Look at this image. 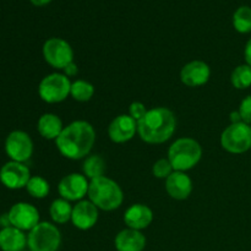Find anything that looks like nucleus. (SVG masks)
Wrapping results in <instances>:
<instances>
[{
  "label": "nucleus",
  "mask_w": 251,
  "mask_h": 251,
  "mask_svg": "<svg viewBox=\"0 0 251 251\" xmlns=\"http://www.w3.org/2000/svg\"><path fill=\"white\" fill-rule=\"evenodd\" d=\"M11 227V222H10V217L9 213H2L0 215V228H7Z\"/></svg>",
  "instance_id": "32"
},
{
  "label": "nucleus",
  "mask_w": 251,
  "mask_h": 251,
  "mask_svg": "<svg viewBox=\"0 0 251 251\" xmlns=\"http://www.w3.org/2000/svg\"><path fill=\"white\" fill-rule=\"evenodd\" d=\"M82 171L83 176L87 179H90V180L100 178V176H104L105 172L104 159L100 156H98V154H92V156L87 157L85 162H83Z\"/></svg>",
  "instance_id": "22"
},
{
  "label": "nucleus",
  "mask_w": 251,
  "mask_h": 251,
  "mask_svg": "<svg viewBox=\"0 0 251 251\" xmlns=\"http://www.w3.org/2000/svg\"><path fill=\"white\" fill-rule=\"evenodd\" d=\"M147 108L146 105L144 104V103L141 102H132L131 104H130V108H129V115L132 118V119H135L136 122H139V120H141L142 118L145 117V114L147 113Z\"/></svg>",
  "instance_id": "29"
},
{
  "label": "nucleus",
  "mask_w": 251,
  "mask_h": 251,
  "mask_svg": "<svg viewBox=\"0 0 251 251\" xmlns=\"http://www.w3.org/2000/svg\"><path fill=\"white\" fill-rule=\"evenodd\" d=\"M5 152L11 161L25 163L33 153V142L27 132L15 130L5 140Z\"/></svg>",
  "instance_id": "9"
},
{
  "label": "nucleus",
  "mask_w": 251,
  "mask_h": 251,
  "mask_svg": "<svg viewBox=\"0 0 251 251\" xmlns=\"http://www.w3.org/2000/svg\"><path fill=\"white\" fill-rule=\"evenodd\" d=\"M29 1L33 5H36V6H46V5H48L51 0H29Z\"/></svg>",
  "instance_id": "34"
},
{
  "label": "nucleus",
  "mask_w": 251,
  "mask_h": 251,
  "mask_svg": "<svg viewBox=\"0 0 251 251\" xmlns=\"http://www.w3.org/2000/svg\"><path fill=\"white\" fill-rule=\"evenodd\" d=\"M24 251H29V250H24Z\"/></svg>",
  "instance_id": "35"
},
{
  "label": "nucleus",
  "mask_w": 251,
  "mask_h": 251,
  "mask_svg": "<svg viewBox=\"0 0 251 251\" xmlns=\"http://www.w3.org/2000/svg\"><path fill=\"white\" fill-rule=\"evenodd\" d=\"M137 132V122L130 115L122 114L112 120L108 126L109 139L115 144L130 141Z\"/></svg>",
  "instance_id": "13"
},
{
  "label": "nucleus",
  "mask_w": 251,
  "mask_h": 251,
  "mask_svg": "<svg viewBox=\"0 0 251 251\" xmlns=\"http://www.w3.org/2000/svg\"><path fill=\"white\" fill-rule=\"evenodd\" d=\"M210 66L202 60H193L183 66L180 71V80L188 87H200L210 80Z\"/></svg>",
  "instance_id": "14"
},
{
  "label": "nucleus",
  "mask_w": 251,
  "mask_h": 251,
  "mask_svg": "<svg viewBox=\"0 0 251 251\" xmlns=\"http://www.w3.org/2000/svg\"><path fill=\"white\" fill-rule=\"evenodd\" d=\"M90 181L83 174L71 173L65 176L58 185L59 195L68 201H81L88 193Z\"/></svg>",
  "instance_id": "12"
},
{
  "label": "nucleus",
  "mask_w": 251,
  "mask_h": 251,
  "mask_svg": "<svg viewBox=\"0 0 251 251\" xmlns=\"http://www.w3.org/2000/svg\"><path fill=\"white\" fill-rule=\"evenodd\" d=\"M73 206L70 205V201L65 199H56L51 202L49 207V213H50L51 220L58 225H65L69 221H71V215H73Z\"/></svg>",
  "instance_id": "21"
},
{
  "label": "nucleus",
  "mask_w": 251,
  "mask_h": 251,
  "mask_svg": "<svg viewBox=\"0 0 251 251\" xmlns=\"http://www.w3.org/2000/svg\"><path fill=\"white\" fill-rule=\"evenodd\" d=\"M26 190L32 198L44 199L48 196L50 186H49L48 181L42 176H31L26 185Z\"/></svg>",
  "instance_id": "26"
},
{
  "label": "nucleus",
  "mask_w": 251,
  "mask_h": 251,
  "mask_svg": "<svg viewBox=\"0 0 251 251\" xmlns=\"http://www.w3.org/2000/svg\"><path fill=\"white\" fill-rule=\"evenodd\" d=\"M60 244V230L49 222H39L27 235L29 251H58Z\"/></svg>",
  "instance_id": "5"
},
{
  "label": "nucleus",
  "mask_w": 251,
  "mask_h": 251,
  "mask_svg": "<svg viewBox=\"0 0 251 251\" xmlns=\"http://www.w3.org/2000/svg\"><path fill=\"white\" fill-rule=\"evenodd\" d=\"M230 82L237 90H247L251 87V66L248 64L237 66L230 75Z\"/></svg>",
  "instance_id": "24"
},
{
  "label": "nucleus",
  "mask_w": 251,
  "mask_h": 251,
  "mask_svg": "<svg viewBox=\"0 0 251 251\" xmlns=\"http://www.w3.org/2000/svg\"><path fill=\"white\" fill-rule=\"evenodd\" d=\"M31 179L28 167L21 162L10 161L5 163L0 169V181L11 190L26 188L27 183Z\"/></svg>",
  "instance_id": "10"
},
{
  "label": "nucleus",
  "mask_w": 251,
  "mask_h": 251,
  "mask_svg": "<svg viewBox=\"0 0 251 251\" xmlns=\"http://www.w3.org/2000/svg\"><path fill=\"white\" fill-rule=\"evenodd\" d=\"M174 172L173 166L168 158H161L152 167V173L158 179H167Z\"/></svg>",
  "instance_id": "27"
},
{
  "label": "nucleus",
  "mask_w": 251,
  "mask_h": 251,
  "mask_svg": "<svg viewBox=\"0 0 251 251\" xmlns=\"http://www.w3.org/2000/svg\"><path fill=\"white\" fill-rule=\"evenodd\" d=\"M221 146L229 153H245L251 149V126L247 123L230 124L221 135Z\"/></svg>",
  "instance_id": "6"
},
{
  "label": "nucleus",
  "mask_w": 251,
  "mask_h": 251,
  "mask_svg": "<svg viewBox=\"0 0 251 251\" xmlns=\"http://www.w3.org/2000/svg\"><path fill=\"white\" fill-rule=\"evenodd\" d=\"M202 157V149L196 140L181 137L176 140L168 150V159L174 171L186 172L193 169Z\"/></svg>",
  "instance_id": "4"
},
{
  "label": "nucleus",
  "mask_w": 251,
  "mask_h": 251,
  "mask_svg": "<svg viewBox=\"0 0 251 251\" xmlns=\"http://www.w3.org/2000/svg\"><path fill=\"white\" fill-rule=\"evenodd\" d=\"M230 124H237V123H242V117H240L239 110H235V112H232L229 115Z\"/></svg>",
  "instance_id": "33"
},
{
  "label": "nucleus",
  "mask_w": 251,
  "mask_h": 251,
  "mask_svg": "<svg viewBox=\"0 0 251 251\" xmlns=\"http://www.w3.org/2000/svg\"><path fill=\"white\" fill-rule=\"evenodd\" d=\"M27 247V235L15 227L0 229V249L1 251H24Z\"/></svg>",
  "instance_id": "19"
},
{
  "label": "nucleus",
  "mask_w": 251,
  "mask_h": 251,
  "mask_svg": "<svg viewBox=\"0 0 251 251\" xmlns=\"http://www.w3.org/2000/svg\"><path fill=\"white\" fill-rule=\"evenodd\" d=\"M114 245L117 251H144L146 248V237L141 230L126 228L118 233Z\"/></svg>",
  "instance_id": "18"
},
{
  "label": "nucleus",
  "mask_w": 251,
  "mask_h": 251,
  "mask_svg": "<svg viewBox=\"0 0 251 251\" xmlns=\"http://www.w3.org/2000/svg\"><path fill=\"white\" fill-rule=\"evenodd\" d=\"M96 141V131L85 120H76L65 126L55 140L59 152L65 158L81 159L88 156Z\"/></svg>",
  "instance_id": "1"
},
{
  "label": "nucleus",
  "mask_w": 251,
  "mask_h": 251,
  "mask_svg": "<svg viewBox=\"0 0 251 251\" xmlns=\"http://www.w3.org/2000/svg\"><path fill=\"white\" fill-rule=\"evenodd\" d=\"M70 95L77 102H87L95 95V87L88 81L77 80L71 83Z\"/></svg>",
  "instance_id": "25"
},
{
  "label": "nucleus",
  "mask_w": 251,
  "mask_h": 251,
  "mask_svg": "<svg viewBox=\"0 0 251 251\" xmlns=\"http://www.w3.org/2000/svg\"><path fill=\"white\" fill-rule=\"evenodd\" d=\"M63 122L53 113H46L42 115L37 124V130L43 139L56 140L63 131Z\"/></svg>",
  "instance_id": "20"
},
{
  "label": "nucleus",
  "mask_w": 251,
  "mask_h": 251,
  "mask_svg": "<svg viewBox=\"0 0 251 251\" xmlns=\"http://www.w3.org/2000/svg\"><path fill=\"white\" fill-rule=\"evenodd\" d=\"M233 26L239 33H250L251 32V7L243 5L235 10L233 15Z\"/></svg>",
  "instance_id": "23"
},
{
  "label": "nucleus",
  "mask_w": 251,
  "mask_h": 251,
  "mask_svg": "<svg viewBox=\"0 0 251 251\" xmlns=\"http://www.w3.org/2000/svg\"><path fill=\"white\" fill-rule=\"evenodd\" d=\"M153 221V212L144 203H135L130 206L124 213V222L127 228L142 230L149 227Z\"/></svg>",
  "instance_id": "17"
},
{
  "label": "nucleus",
  "mask_w": 251,
  "mask_h": 251,
  "mask_svg": "<svg viewBox=\"0 0 251 251\" xmlns=\"http://www.w3.org/2000/svg\"><path fill=\"white\" fill-rule=\"evenodd\" d=\"M176 127V119L171 109L164 107L147 110L145 117L137 122V134L142 141L158 145L168 141Z\"/></svg>",
  "instance_id": "2"
},
{
  "label": "nucleus",
  "mask_w": 251,
  "mask_h": 251,
  "mask_svg": "<svg viewBox=\"0 0 251 251\" xmlns=\"http://www.w3.org/2000/svg\"><path fill=\"white\" fill-rule=\"evenodd\" d=\"M87 195L88 200L97 206L98 210L103 211L117 210L124 200L119 184L104 176L90 181Z\"/></svg>",
  "instance_id": "3"
},
{
  "label": "nucleus",
  "mask_w": 251,
  "mask_h": 251,
  "mask_svg": "<svg viewBox=\"0 0 251 251\" xmlns=\"http://www.w3.org/2000/svg\"><path fill=\"white\" fill-rule=\"evenodd\" d=\"M10 222L12 227L26 232L32 230L39 223V212L33 205L27 202H17L10 208Z\"/></svg>",
  "instance_id": "11"
},
{
  "label": "nucleus",
  "mask_w": 251,
  "mask_h": 251,
  "mask_svg": "<svg viewBox=\"0 0 251 251\" xmlns=\"http://www.w3.org/2000/svg\"><path fill=\"white\" fill-rule=\"evenodd\" d=\"M98 221V208L90 200H81L74 206L71 222L77 229L88 230Z\"/></svg>",
  "instance_id": "15"
},
{
  "label": "nucleus",
  "mask_w": 251,
  "mask_h": 251,
  "mask_svg": "<svg viewBox=\"0 0 251 251\" xmlns=\"http://www.w3.org/2000/svg\"><path fill=\"white\" fill-rule=\"evenodd\" d=\"M166 190L172 199L185 200L193 191V180L185 172L174 171L166 179Z\"/></svg>",
  "instance_id": "16"
},
{
  "label": "nucleus",
  "mask_w": 251,
  "mask_h": 251,
  "mask_svg": "<svg viewBox=\"0 0 251 251\" xmlns=\"http://www.w3.org/2000/svg\"><path fill=\"white\" fill-rule=\"evenodd\" d=\"M71 82L64 74L54 73L47 75L38 86V95L46 103H60L70 95Z\"/></svg>",
  "instance_id": "7"
},
{
  "label": "nucleus",
  "mask_w": 251,
  "mask_h": 251,
  "mask_svg": "<svg viewBox=\"0 0 251 251\" xmlns=\"http://www.w3.org/2000/svg\"><path fill=\"white\" fill-rule=\"evenodd\" d=\"M239 113L243 123L251 124V96H247L239 105Z\"/></svg>",
  "instance_id": "28"
},
{
  "label": "nucleus",
  "mask_w": 251,
  "mask_h": 251,
  "mask_svg": "<svg viewBox=\"0 0 251 251\" xmlns=\"http://www.w3.org/2000/svg\"><path fill=\"white\" fill-rule=\"evenodd\" d=\"M244 58H245V61H247L248 65L251 66V38L247 42V44H245Z\"/></svg>",
  "instance_id": "31"
},
{
  "label": "nucleus",
  "mask_w": 251,
  "mask_h": 251,
  "mask_svg": "<svg viewBox=\"0 0 251 251\" xmlns=\"http://www.w3.org/2000/svg\"><path fill=\"white\" fill-rule=\"evenodd\" d=\"M44 60L54 69L63 70L65 66L74 61V50L70 43L63 38L53 37L44 42L43 44Z\"/></svg>",
  "instance_id": "8"
},
{
  "label": "nucleus",
  "mask_w": 251,
  "mask_h": 251,
  "mask_svg": "<svg viewBox=\"0 0 251 251\" xmlns=\"http://www.w3.org/2000/svg\"><path fill=\"white\" fill-rule=\"evenodd\" d=\"M63 71H64V75L68 76V77H74V76L77 75L78 68H77V65H76V64L73 61V63L69 64L68 66H65V68L63 69Z\"/></svg>",
  "instance_id": "30"
}]
</instances>
